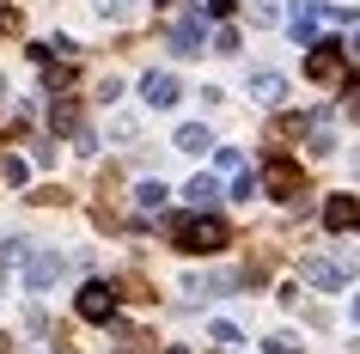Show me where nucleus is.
<instances>
[{"mask_svg":"<svg viewBox=\"0 0 360 354\" xmlns=\"http://www.w3.org/2000/svg\"><path fill=\"white\" fill-rule=\"evenodd\" d=\"M171 244H177L184 257H214V251H226V220L208 214V208H195L184 220H171Z\"/></svg>","mask_w":360,"mask_h":354,"instance_id":"1","label":"nucleus"},{"mask_svg":"<svg viewBox=\"0 0 360 354\" xmlns=\"http://www.w3.org/2000/svg\"><path fill=\"white\" fill-rule=\"evenodd\" d=\"M61 281H68V257L61 251H25V293H56Z\"/></svg>","mask_w":360,"mask_h":354,"instance_id":"2","label":"nucleus"},{"mask_svg":"<svg viewBox=\"0 0 360 354\" xmlns=\"http://www.w3.org/2000/svg\"><path fill=\"white\" fill-rule=\"evenodd\" d=\"M318 25H323V0H293V6H287V37L300 43H318Z\"/></svg>","mask_w":360,"mask_h":354,"instance_id":"3","label":"nucleus"},{"mask_svg":"<svg viewBox=\"0 0 360 354\" xmlns=\"http://www.w3.org/2000/svg\"><path fill=\"white\" fill-rule=\"evenodd\" d=\"M79 317H86V324H110L116 317V287L110 281H86V287H79Z\"/></svg>","mask_w":360,"mask_h":354,"instance_id":"4","label":"nucleus"},{"mask_svg":"<svg viewBox=\"0 0 360 354\" xmlns=\"http://www.w3.org/2000/svg\"><path fill=\"white\" fill-rule=\"evenodd\" d=\"M311 56H305V80H318V86H330V80L348 68V56H342V43H305Z\"/></svg>","mask_w":360,"mask_h":354,"instance_id":"5","label":"nucleus"},{"mask_svg":"<svg viewBox=\"0 0 360 354\" xmlns=\"http://www.w3.org/2000/svg\"><path fill=\"white\" fill-rule=\"evenodd\" d=\"M177 98H184V86H177L171 68H153V74L141 80V104H147V110H171Z\"/></svg>","mask_w":360,"mask_h":354,"instance_id":"6","label":"nucleus"},{"mask_svg":"<svg viewBox=\"0 0 360 354\" xmlns=\"http://www.w3.org/2000/svg\"><path fill=\"white\" fill-rule=\"evenodd\" d=\"M245 92H250V104H263V110H275V104H287V74H275V68H250Z\"/></svg>","mask_w":360,"mask_h":354,"instance_id":"7","label":"nucleus"},{"mask_svg":"<svg viewBox=\"0 0 360 354\" xmlns=\"http://www.w3.org/2000/svg\"><path fill=\"white\" fill-rule=\"evenodd\" d=\"M171 49H177V56H208V25H202V13H184V19L171 25Z\"/></svg>","mask_w":360,"mask_h":354,"instance_id":"8","label":"nucleus"},{"mask_svg":"<svg viewBox=\"0 0 360 354\" xmlns=\"http://www.w3.org/2000/svg\"><path fill=\"white\" fill-rule=\"evenodd\" d=\"M257 177H263V189L275 202H293V196H300V165H293V159H269Z\"/></svg>","mask_w":360,"mask_h":354,"instance_id":"9","label":"nucleus"},{"mask_svg":"<svg viewBox=\"0 0 360 354\" xmlns=\"http://www.w3.org/2000/svg\"><path fill=\"white\" fill-rule=\"evenodd\" d=\"M354 226H360V196L342 189V196L323 202V232H354Z\"/></svg>","mask_w":360,"mask_h":354,"instance_id":"10","label":"nucleus"},{"mask_svg":"<svg viewBox=\"0 0 360 354\" xmlns=\"http://www.w3.org/2000/svg\"><path fill=\"white\" fill-rule=\"evenodd\" d=\"M300 281H311V287H348V269H336V263H323V257H305L300 263Z\"/></svg>","mask_w":360,"mask_h":354,"instance_id":"11","label":"nucleus"},{"mask_svg":"<svg viewBox=\"0 0 360 354\" xmlns=\"http://www.w3.org/2000/svg\"><path fill=\"white\" fill-rule=\"evenodd\" d=\"M184 196H190V208H214V202H220V177H208V171H195L190 184H184Z\"/></svg>","mask_w":360,"mask_h":354,"instance_id":"12","label":"nucleus"},{"mask_svg":"<svg viewBox=\"0 0 360 354\" xmlns=\"http://www.w3.org/2000/svg\"><path fill=\"white\" fill-rule=\"evenodd\" d=\"M165 196H171V189L159 184V177H141V184H134V208H141V214H159Z\"/></svg>","mask_w":360,"mask_h":354,"instance_id":"13","label":"nucleus"},{"mask_svg":"<svg viewBox=\"0 0 360 354\" xmlns=\"http://www.w3.org/2000/svg\"><path fill=\"white\" fill-rule=\"evenodd\" d=\"M49 129L56 134H79V104L74 98H56V104H49Z\"/></svg>","mask_w":360,"mask_h":354,"instance_id":"14","label":"nucleus"},{"mask_svg":"<svg viewBox=\"0 0 360 354\" xmlns=\"http://www.w3.org/2000/svg\"><path fill=\"white\" fill-rule=\"evenodd\" d=\"M214 147V134L202 129V122H184V129H177V153H208Z\"/></svg>","mask_w":360,"mask_h":354,"instance_id":"15","label":"nucleus"},{"mask_svg":"<svg viewBox=\"0 0 360 354\" xmlns=\"http://www.w3.org/2000/svg\"><path fill=\"white\" fill-rule=\"evenodd\" d=\"M98 6V19H110V25H134V0H92Z\"/></svg>","mask_w":360,"mask_h":354,"instance_id":"16","label":"nucleus"},{"mask_svg":"<svg viewBox=\"0 0 360 354\" xmlns=\"http://www.w3.org/2000/svg\"><path fill=\"white\" fill-rule=\"evenodd\" d=\"M25 177H31V165H25L19 153H6V159H0V184H6V189H19Z\"/></svg>","mask_w":360,"mask_h":354,"instance_id":"17","label":"nucleus"},{"mask_svg":"<svg viewBox=\"0 0 360 354\" xmlns=\"http://www.w3.org/2000/svg\"><path fill=\"white\" fill-rule=\"evenodd\" d=\"M208 336L220 342V348H238V342H245V330H238L232 317H214V324H208Z\"/></svg>","mask_w":360,"mask_h":354,"instance_id":"18","label":"nucleus"},{"mask_svg":"<svg viewBox=\"0 0 360 354\" xmlns=\"http://www.w3.org/2000/svg\"><path fill=\"white\" fill-rule=\"evenodd\" d=\"M25 251H31L25 239H6V244H0V275H13V269L25 263Z\"/></svg>","mask_w":360,"mask_h":354,"instance_id":"19","label":"nucleus"},{"mask_svg":"<svg viewBox=\"0 0 360 354\" xmlns=\"http://www.w3.org/2000/svg\"><path fill=\"white\" fill-rule=\"evenodd\" d=\"M263 354H300V336H293V330H275L263 342Z\"/></svg>","mask_w":360,"mask_h":354,"instance_id":"20","label":"nucleus"},{"mask_svg":"<svg viewBox=\"0 0 360 354\" xmlns=\"http://www.w3.org/2000/svg\"><path fill=\"white\" fill-rule=\"evenodd\" d=\"M250 196H263V177H257V171H245V177L232 184V202H250Z\"/></svg>","mask_w":360,"mask_h":354,"instance_id":"21","label":"nucleus"},{"mask_svg":"<svg viewBox=\"0 0 360 354\" xmlns=\"http://www.w3.org/2000/svg\"><path fill=\"white\" fill-rule=\"evenodd\" d=\"M275 19H281L275 0H250V25H275Z\"/></svg>","mask_w":360,"mask_h":354,"instance_id":"22","label":"nucleus"},{"mask_svg":"<svg viewBox=\"0 0 360 354\" xmlns=\"http://www.w3.org/2000/svg\"><path fill=\"white\" fill-rule=\"evenodd\" d=\"M208 43H214V56H232V49H238V31H232V25H220Z\"/></svg>","mask_w":360,"mask_h":354,"instance_id":"23","label":"nucleus"},{"mask_svg":"<svg viewBox=\"0 0 360 354\" xmlns=\"http://www.w3.org/2000/svg\"><path fill=\"white\" fill-rule=\"evenodd\" d=\"M214 165H220V171H238V165H245V153H238V147H214Z\"/></svg>","mask_w":360,"mask_h":354,"instance_id":"24","label":"nucleus"},{"mask_svg":"<svg viewBox=\"0 0 360 354\" xmlns=\"http://www.w3.org/2000/svg\"><path fill=\"white\" fill-rule=\"evenodd\" d=\"M98 98H104V104H116V98H122V80H116V74H104V86H98Z\"/></svg>","mask_w":360,"mask_h":354,"instance_id":"25","label":"nucleus"},{"mask_svg":"<svg viewBox=\"0 0 360 354\" xmlns=\"http://www.w3.org/2000/svg\"><path fill=\"white\" fill-rule=\"evenodd\" d=\"M238 13V0H208V19H232Z\"/></svg>","mask_w":360,"mask_h":354,"instance_id":"26","label":"nucleus"},{"mask_svg":"<svg viewBox=\"0 0 360 354\" xmlns=\"http://www.w3.org/2000/svg\"><path fill=\"white\" fill-rule=\"evenodd\" d=\"M348 312H354V324H360V293H354V299H348Z\"/></svg>","mask_w":360,"mask_h":354,"instance_id":"27","label":"nucleus"},{"mask_svg":"<svg viewBox=\"0 0 360 354\" xmlns=\"http://www.w3.org/2000/svg\"><path fill=\"white\" fill-rule=\"evenodd\" d=\"M165 354H190V348H184V342H171V348H165Z\"/></svg>","mask_w":360,"mask_h":354,"instance_id":"28","label":"nucleus"},{"mask_svg":"<svg viewBox=\"0 0 360 354\" xmlns=\"http://www.w3.org/2000/svg\"><path fill=\"white\" fill-rule=\"evenodd\" d=\"M122 354H147V348H122Z\"/></svg>","mask_w":360,"mask_h":354,"instance_id":"29","label":"nucleus"},{"mask_svg":"<svg viewBox=\"0 0 360 354\" xmlns=\"http://www.w3.org/2000/svg\"><path fill=\"white\" fill-rule=\"evenodd\" d=\"M153 6H165V0H153Z\"/></svg>","mask_w":360,"mask_h":354,"instance_id":"30","label":"nucleus"}]
</instances>
